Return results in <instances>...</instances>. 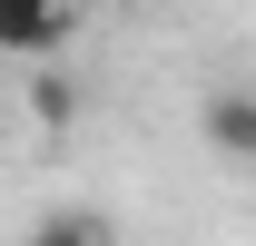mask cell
<instances>
[{
    "instance_id": "obj_1",
    "label": "cell",
    "mask_w": 256,
    "mask_h": 246,
    "mask_svg": "<svg viewBox=\"0 0 256 246\" xmlns=\"http://www.w3.org/2000/svg\"><path fill=\"white\" fill-rule=\"evenodd\" d=\"M197 128H207V148H217V158H236V168H246V158H256V89L217 79V89H207V108H197Z\"/></svg>"
},
{
    "instance_id": "obj_4",
    "label": "cell",
    "mask_w": 256,
    "mask_h": 246,
    "mask_svg": "<svg viewBox=\"0 0 256 246\" xmlns=\"http://www.w3.org/2000/svg\"><path fill=\"white\" fill-rule=\"evenodd\" d=\"M30 108H40V128H69V118H79V89H69V79H40Z\"/></svg>"
},
{
    "instance_id": "obj_2",
    "label": "cell",
    "mask_w": 256,
    "mask_h": 246,
    "mask_svg": "<svg viewBox=\"0 0 256 246\" xmlns=\"http://www.w3.org/2000/svg\"><path fill=\"white\" fill-rule=\"evenodd\" d=\"M60 40H69L60 0H0V50H10V60H50Z\"/></svg>"
},
{
    "instance_id": "obj_3",
    "label": "cell",
    "mask_w": 256,
    "mask_h": 246,
    "mask_svg": "<svg viewBox=\"0 0 256 246\" xmlns=\"http://www.w3.org/2000/svg\"><path fill=\"white\" fill-rule=\"evenodd\" d=\"M30 246H118V226H108L98 207H50L30 226Z\"/></svg>"
}]
</instances>
